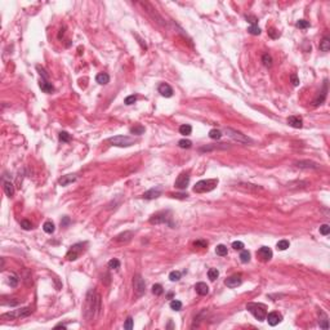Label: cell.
<instances>
[{"mask_svg":"<svg viewBox=\"0 0 330 330\" xmlns=\"http://www.w3.org/2000/svg\"><path fill=\"white\" fill-rule=\"evenodd\" d=\"M101 310V297L96 290H90L86 295L85 303V318L88 321H93V318Z\"/></svg>","mask_w":330,"mask_h":330,"instance_id":"6da1fadb","label":"cell"},{"mask_svg":"<svg viewBox=\"0 0 330 330\" xmlns=\"http://www.w3.org/2000/svg\"><path fill=\"white\" fill-rule=\"evenodd\" d=\"M246 310L250 312L257 320H259V321L266 320L267 312H266V306L264 304H261V303H248Z\"/></svg>","mask_w":330,"mask_h":330,"instance_id":"7a4b0ae2","label":"cell"},{"mask_svg":"<svg viewBox=\"0 0 330 330\" xmlns=\"http://www.w3.org/2000/svg\"><path fill=\"white\" fill-rule=\"evenodd\" d=\"M218 185V179H204L199 181L193 187V192L197 193H205L209 191H213Z\"/></svg>","mask_w":330,"mask_h":330,"instance_id":"3957f363","label":"cell"},{"mask_svg":"<svg viewBox=\"0 0 330 330\" xmlns=\"http://www.w3.org/2000/svg\"><path fill=\"white\" fill-rule=\"evenodd\" d=\"M32 312L31 307H25V308H18V310L10 311L7 313H3L2 315V320H14V318H19V317H26L29 316Z\"/></svg>","mask_w":330,"mask_h":330,"instance_id":"277c9868","label":"cell"},{"mask_svg":"<svg viewBox=\"0 0 330 330\" xmlns=\"http://www.w3.org/2000/svg\"><path fill=\"white\" fill-rule=\"evenodd\" d=\"M109 142L112 146H116V147H129V146L136 143V139L128 136H116V137L110 138Z\"/></svg>","mask_w":330,"mask_h":330,"instance_id":"5b68a950","label":"cell"},{"mask_svg":"<svg viewBox=\"0 0 330 330\" xmlns=\"http://www.w3.org/2000/svg\"><path fill=\"white\" fill-rule=\"evenodd\" d=\"M224 133H226L231 139H234V141H236V142H239V143H253V141L249 138V137H246L245 134H242L241 132L235 130V129L226 128V129H224Z\"/></svg>","mask_w":330,"mask_h":330,"instance_id":"8992f818","label":"cell"},{"mask_svg":"<svg viewBox=\"0 0 330 330\" xmlns=\"http://www.w3.org/2000/svg\"><path fill=\"white\" fill-rule=\"evenodd\" d=\"M133 285H134V293H136V297H142L146 291V284L144 280L142 279L141 275H136L133 277Z\"/></svg>","mask_w":330,"mask_h":330,"instance_id":"52a82bcc","label":"cell"},{"mask_svg":"<svg viewBox=\"0 0 330 330\" xmlns=\"http://www.w3.org/2000/svg\"><path fill=\"white\" fill-rule=\"evenodd\" d=\"M84 250V244L83 242H79V244H75L70 248V250L66 254V258L68 261H76V259L80 257V254Z\"/></svg>","mask_w":330,"mask_h":330,"instance_id":"ba28073f","label":"cell"},{"mask_svg":"<svg viewBox=\"0 0 330 330\" xmlns=\"http://www.w3.org/2000/svg\"><path fill=\"white\" fill-rule=\"evenodd\" d=\"M188 183H190V175H188V173H181L174 182V186L178 190H185V188H187Z\"/></svg>","mask_w":330,"mask_h":330,"instance_id":"9c48e42d","label":"cell"},{"mask_svg":"<svg viewBox=\"0 0 330 330\" xmlns=\"http://www.w3.org/2000/svg\"><path fill=\"white\" fill-rule=\"evenodd\" d=\"M241 283H242L241 275H232V276H230V277H227L224 280L226 286H227V288H231V289L237 288L239 285H241Z\"/></svg>","mask_w":330,"mask_h":330,"instance_id":"30bf717a","label":"cell"},{"mask_svg":"<svg viewBox=\"0 0 330 330\" xmlns=\"http://www.w3.org/2000/svg\"><path fill=\"white\" fill-rule=\"evenodd\" d=\"M266 320L268 321V324L271 326H276L277 325V324H280L281 322V320H283V316L280 315L279 312H269L268 315L266 316Z\"/></svg>","mask_w":330,"mask_h":330,"instance_id":"8fae6325","label":"cell"},{"mask_svg":"<svg viewBox=\"0 0 330 330\" xmlns=\"http://www.w3.org/2000/svg\"><path fill=\"white\" fill-rule=\"evenodd\" d=\"M257 255L259 258H262V261H269V259L272 258V250L269 249L268 246H262L259 250L257 252Z\"/></svg>","mask_w":330,"mask_h":330,"instance_id":"7c38bea8","label":"cell"},{"mask_svg":"<svg viewBox=\"0 0 330 330\" xmlns=\"http://www.w3.org/2000/svg\"><path fill=\"white\" fill-rule=\"evenodd\" d=\"M158 90H159V93H160L161 96H163V97H166V98H169V97L173 96V88H172L169 84H166V83H161V84L159 85Z\"/></svg>","mask_w":330,"mask_h":330,"instance_id":"4fadbf2b","label":"cell"},{"mask_svg":"<svg viewBox=\"0 0 330 330\" xmlns=\"http://www.w3.org/2000/svg\"><path fill=\"white\" fill-rule=\"evenodd\" d=\"M168 222V217L166 214L163 212V213H159V214H155L152 217L150 218V223L152 224H159V223H166Z\"/></svg>","mask_w":330,"mask_h":330,"instance_id":"5bb4252c","label":"cell"},{"mask_svg":"<svg viewBox=\"0 0 330 330\" xmlns=\"http://www.w3.org/2000/svg\"><path fill=\"white\" fill-rule=\"evenodd\" d=\"M288 124H289L290 127L295 128V129H299V128L303 127V120H302L300 116H295V115H293V116H289V117H288Z\"/></svg>","mask_w":330,"mask_h":330,"instance_id":"9a60e30c","label":"cell"},{"mask_svg":"<svg viewBox=\"0 0 330 330\" xmlns=\"http://www.w3.org/2000/svg\"><path fill=\"white\" fill-rule=\"evenodd\" d=\"M76 174H67V175H62L61 178H59L58 179V183L61 186H67V185H70V183H72V182H75L76 181Z\"/></svg>","mask_w":330,"mask_h":330,"instance_id":"2e32d148","label":"cell"},{"mask_svg":"<svg viewBox=\"0 0 330 330\" xmlns=\"http://www.w3.org/2000/svg\"><path fill=\"white\" fill-rule=\"evenodd\" d=\"M161 195V190L160 188H151L147 192L143 193V199H147V200H152V199H158Z\"/></svg>","mask_w":330,"mask_h":330,"instance_id":"e0dca14e","label":"cell"},{"mask_svg":"<svg viewBox=\"0 0 330 330\" xmlns=\"http://www.w3.org/2000/svg\"><path fill=\"white\" fill-rule=\"evenodd\" d=\"M195 290L199 295H207L209 293V286L205 283H197L195 285Z\"/></svg>","mask_w":330,"mask_h":330,"instance_id":"ac0fdd59","label":"cell"},{"mask_svg":"<svg viewBox=\"0 0 330 330\" xmlns=\"http://www.w3.org/2000/svg\"><path fill=\"white\" fill-rule=\"evenodd\" d=\"M96 82L98 84H101V85H106V84L110 83V76L106 72H101L96 76Z\"/></svg>","mask_w":330,"mask_h":330,"instance_id":"d6986e66","label":"cell"},{"mask_svg":"<svg viewBox=\"0 0 330 330\" xmlns=\"http://www.w3.org/2000/svg\"><path fill=\"white\" fill-rule=\"evenodd\" d=\"M132 236H133V232L127 231V232H124V234H120L119 236H116L115 241H117V242H128L132 239Z\"/></svg>","mask_w":330,"mask_h":330,"instance_id":"ffe728a7","label":"cell"},{"mask_svg":"<svg viewBox=\"0 0 330 330\" xmlns=\"http://www.w3.org/2000/svg\"><path fill=\"white\" fill-rule=\"evenodd\" d=\"M40 88L44 93H52V92H54V86L52 85V83H48L47 80H41L40 82Z\"/></svg>","mask_w":330,"mask_h":330,"instance_id":"44dd1931","label":"cell"},{"mask_svg":"<svg viewBox=\"0 0 330 330\" xmlns=\"http://www.w3.org/2000/svg\"><path fill=\"white\" fill-rule=\"evenodd\" d=\"M297 166L298 168H304V169H308V168H312V169H316L317 168V164L316 163H312V161H298L297 163Z\"/></svg>","mask_w":330,"mask_h":330,"instance_id":"7402d4cb","label":"cell"},{"mask_svg":"<svg viewBox=\"0 0 330 330\" xmlns=\"http://www.w3.org/2000/svg\"><path fill=\"white\" fill-rule=\"evenodd\" d=\"M43 230H44V232H47V234L52 235L53 232H54V230H56V227H54V223H53L52 221H47L45 223L43 224Z\"/></svg>","mask_w":330,"mask_h":330,"instance_id":"603a6c76","label":"cell"},{"mask_svg":"<svg viewBox=\"0 0 330 330\" xmlns=\"http://www.w3.org/2000/svg\"><path fill=\"white\" fill-rule=\"evenodd\" d=\"M320 50H322V52H329L330 50V39L328 36L322 37V40L320 41Z\"/></svg>","mask_w":330,"mask_h":330,"instance_id":"cb8c5ba5","label":"cell"},{"mask_svg":"<svg viewBox=\"0 0 330 330\" xmlns=\"http://www.w3.org/2000/svg\"><path fill=\"white\" fill-rule=\"evenodd\" d=\"M4 192L5 195H7L8 197H12L13 196V193H14V187L13 185L10 182H5L4 183Z\"/></svg>","mask_w":330,"mask_h":330,"instance_id":"d4e9b609","label":"cell"},{"mask_svg":"<svg viewBox=\"0 0 330 330\" xmlns=\"http://www.w3.org/2000/svg\"><path fill=\"white\" fill-rule=\"evenodd\" d=\"M192 132V127L188 125V124H183V125L179 127V133L183 134V136H190Z\"/></svg>","mask_w":330,"mask_h":330,"instance_id":"484cf974","label":"cell"},{"mask_svg":"<svg viewBox=\"0 0 330 330\" xmlns=\"http://www.w3.org/2000/svg\"><path fill=\"white\" fill-rule=\"evenodd\" d=\"M218 276H219V271L217 268H210L209 271H208V277L212 280V281H214V280H217L218 279Z\"/></svg>","mask_w":330,"mask_h":330,"instance_id":"4316f807","label":"cell"},{"mask_svg":"<svg viewBox=\"0 0 330 330\" xmlns=\"http://www.w3.org/2000/svg\"><path fill=\"white\" fill-rule=\"evenodd\" d=\"M240 261L242 263H248L249 261H250V253H249L248 250H244V249H242L241 254H240Z\"/></svg>","mask_w":330,"mask_h":330,"instance_id":"83f0119b","label":"cell"},{"mask_svg":"<svg viewBox=\"0 0 330 330\" xmlns=\"http://www.w3.org/2000/svg\"><path fill=\"white\" fill-rule=\"evenodd\" d=\"M262 62L266 67H271L272 66V57L269 56L268 53H266V54H263V57H262Z\"/></svg>","mask_w":330,"mask_h":330,"instance_id":"f1b7e54d","label":"cell"},{"mask_svg":"<svg viewBox=\"0 0 330 330\" xmlns=\"http://www.w3.org/2000/svg\"><path fill=\"white\" fill-rule=\"evenodd\" d=\"M170 308H172L173 311H181L182 310V302L181 300H177V299L172 300L170 302Z\"/></svg>","mask_w":330,"mask_h":330,"instance_id":"f546056e","label":"cell"},{"mask_svg":"<svg viewBox=\"0 0 330 330\" xmlns=\"http://www.w3.org/2000/svg\"><path fill=\"white\" fill-rule=\"evenodd\" d=\"M209 137L212 139H221L222 138V132L218 130V129H212L209 132Z\"/></svg>","mask_w":330,"mask_h":330,"instance_id":"4dcf8cb0","label":"cell"},{"mask_svg":"<svg viewBox=\"0 0 330 330\" xmlns=\"http://www.w3.org/2000/svg\"><path fill=\"white\" fill-rule=\"evenodd\" d=\"M215 253L218 254V255H221V257H224V255H227V246L226 245H218L217 248H215Z\"/></svg>","mask_w":330,"mask_h":330,"instance_id":"1f68e13d","label":"cell"},{"mask_svg":"<svg viewBox=\"0 0 330 330\" xmlns=\"http://www.w3.org/2000/svg\"><path fill=\"white\" fill-rule=\"evenodd\" d=\"M276 246H277L279 250H286V249L290 246V242H289L288 240H280Z\"/></svg>","mask_w":330,"mask_h":330,"instance_id":"d6a6232c","label":"cell"},{"mask_svg":"<svg viewBox=\"0 0 330 330\" xmlns=\"http://www.w3.org/2000/svg\"><path fill=\"white\" fill-rule=\"evenodd\" d=\"M181 276H182V273L179 271H172L169 273V279H170V281L174 283V281H179L181 280Z\"/></svg>","mask_w":330,"mask_h":330,"instance_id":"836d02e7","label":"cell"},{"mask_svg":"<svg viewBox=\"0 0 330 330\" xmlns=\"http://www.w3.org/2000/svg\"><path fill=\"white\" fill-rule=\"evenodd\" d=\"M130 133L132 134H137V136H141V134L144 133V128L142 125H136L130 129Z\"/></svg>","mask_w":330,"mask_h":330,"instance_id":"e575fe53","label":"cell"},{"mask_svg":"<svg viewBox=\"0 0 330 330\" xmlns=\"http://www.w3.org/2000/svg\"><path fill=\"white\" fill-rule=\"evenodd\" d=\"M109 268H111V269H119V268H120V261L116 259V258L111 259V261L109 262Z\"/></svg>","mask_w":330,"mask_h":330,"instance_id":"d590c367","label":"cell"},{"mask_svg":"<svg viewBox=\"0 0 330 330\" xmlns=\"http://www.w3.org/2000/svg\"><path fill=\"white\" fill-rule=\"evenodd\" d=\"M152 293H154L155 295H161V294L164 293L163 286H161L160 284H155V285L152 286Z\"/></svg>","mask_w":330,"mask_h":330,"instance_id":"8d00e7d4","label":"cell"},{"mask_svg":"<svg viewBox=\"0 0 330 330\" xmlns=\"http://www.w3.org/2000/svg\"><path fill=\"white\" fill-rule=\"evenodd\" d=\"M178 146H179L181 148H190L192 146V142L188 139H181L179 142H178Z\"/></svg>","mask_w":330,"mask_h":330,"instance_id":"74e56055","label":"cell"},{"mask_svg":"<svg viewBox=\"0 0 330 330\" xmlns=\"http://www.w3.org/2000/svg\"><path fill=\"white\" fill-rule=\"evenodd\" d=\"M193 246H195V248L205 249V248L208 246V241H207V240H201V239H200V240H196V241L193 242Z\"/></svg>","mask_w":330,"mask_h":330,"instance_id":"f35d334b","label":"cell"},{"mask_svg":"<svg viewBox=\"0 0 330 330\" xmlns=\"http://www.w3.org/2000/svg\"><path fill=\"white\" fill-rule=\"evenodd\" d=\"M9 284H10L12 288H16V286L18 285V277L14 273H12V275L9 276Z\"/></svg>","mask_w":330,"mask_h":330,"instance_id":"ab89813d","label":"cell"},{"mask_svg":"<svg viewBox=\"0 0 330 330\" xmlns=\"http://www.w3.org/2000/svg\"><path fill=\"white\" fill-rule=\"evenodd\" d=\"M59 139H61L62 142H70V141H71V136H70L67 132H61L59 133Z\"/></svg>","mask_w":330,"mask_h":330,"instance_id":"60d3db41","label":"cell"},{"mask_svg":"<svg viewBox=\"0 0 330 330\" xmlns=\"http://www.w3.org/2000/svg\"><path fill=\"white\" fill-rule=\"evenodd\" d=\"M297 27H299V29H307V27H310V22L306 19H299L298 22H297Z\"/></svg>","mask_w":330,"mask_h":330,"instance_id":"b9f144b4","label":"cell"},{"mask_svg":"<svg viewBox=\"0 0 330 330\" xmlns=\"http://www.w3.org/2000/svg\"><path fill=\"white\" fill-rule=\"evenodd\" d=\"M245 18L249 23H252V26H257V22H258V18L254 17V16H250V14H246Z\"/></svg>","mask_w":330,"mask_h":330,"instance_id":"7bdbcfd3","label":"cell"},{"mask_svg":"<svg viewBox=\"0 0 330 330\" xmlns=\"http://www.w3.org/2000/svg\"><path fill=\"white\" fill-rule=\"evenodd\" d=\"M21 227H22L23 230H31L32 228V223L27 219H23V221H21Z\"/></svg>","mask_w":330,"mask_h":330,"instance_id":"ee69618b","label":"cell"},{"mask_svg":"<svg viewBox=\"0 0 330 330\" xmlns=\"http://www.w3.org/2000/svg\"><path fill=\"white\" fill-rule=\"evenodd\" d=\"M320 234L324 235V236L329 235V234H330V226H329V224H322V226L320 227Z\"/></svg>","mask_w":330,"mask_h":330,"instance_id":"f6af8a7d","label":"cell"},{"mask_svg":"<svg viewBox=\"0 0 330 330\" xmlns=\"http://www.w3.org/2000/svg\"><path fill=\"white\" fill-rule=\"evenodd\" d=\"M248 31H249V34H252V35H259L261 34V29H259L258 26H250Z\"/></svg>","mask_w":330,"mask_h":330,"instance_id":"bcb514c9","label":"cell"},{"mask_svg":"<svg viewBox=\"0 0 330 330\" xmlns=\"http://www.w3.org/2000/svg\"><path fill=\"white\" fill-rule=\"evenodd\" d=\"M268 35H269V36H271V37H272V39H277V37L280 36V32H279L277 30H276V29H273V27H271V29H269V30H268Z\"/></svg>","mask_w":330,"mask_h":330,"instance_id":"7dc6e473","label":"cell"},{"mask_svg":"<svg viewBox=\"0 0 330 330\" xmlns=\"http://www.w3.org/2000/svg\"><path fill=\"white\" fill-rule=\"evenodd\" d=\"M232 248H234L235 250H242V249H244V242H241V241H234V242H232Z\"/></svg>","mask_w":330,"mask_h":330,"instance_id":"c3c4849f","label":"cell"},{"mask_svg":"<svg viewBox=\"0 0 330 330\" xmlns=\"http://www.w3.org/2000/svg\"><path fill=\"white\" fill-rule=\"evenodd\" d=\"M124 329H127V330H132L133 329V318L132 317L127 318L125 324H124Z\"/></svg>","mask_w":330,"mask_h":330,"instance_id":"681fc988","label":"cell"},{"mask_svg":"<svg viewBox=\"0 0 330 330\" xmlns=\"http://www.w3.org/2000/svg\"><path fill=\"white\" fill-rule=\"evenodd\" d=\"M136 101H137V96H134V94H133V96H129V97H127L125 101H124V102H125V105H133Z\"/></svg>","mask_w":330,"mask_h":330,"instance_id":"f907efd6","label":"cell"},{"mask_svg":"<svg viewBox=\"0 0 330 330\" xmlns=\"http://www.w3.org/2000/svg\"><path fill=\"white\" fill-rule=\"evenodd\" d=\"M290 80H291V83H293V85L294 86H298L299 85V79H298V76H297V75H290Z\"/></svg>","mask_w":330,"mask_h":330,"instance_id":"816d5d0a","label":"cell"},{"mask_svg":"<svg viewBox=\"0 0 330 330\" xmlns=\"http://www.w3.org/2000/svg\"><path fill=\"white\" fill-rule=\"evenodd\" d=\"M36 68H37V70H39V71H40V75H43V78H44V79H48V75L45 74V71H44V70H43V68H40V66H37Z\"/></svg>","mask_w":330,"mask_h":330,"instance_id":"f5cc1de1","label":"cell"},{"mask_svg":"<svg viewBox=\"0 0 330 330\" xmlns=\"http://www.w3.org/2000/svg\"><path fill=\"white\" fill-rule=\"evenodd\" d=\"M56 328H62V329H66V326H64V325H62V324H58V325H57Z\"/></svg>","mask_w":330,"mask_h":330,"instance_id":"db71d44e","label":"cell"}]
</instances>
